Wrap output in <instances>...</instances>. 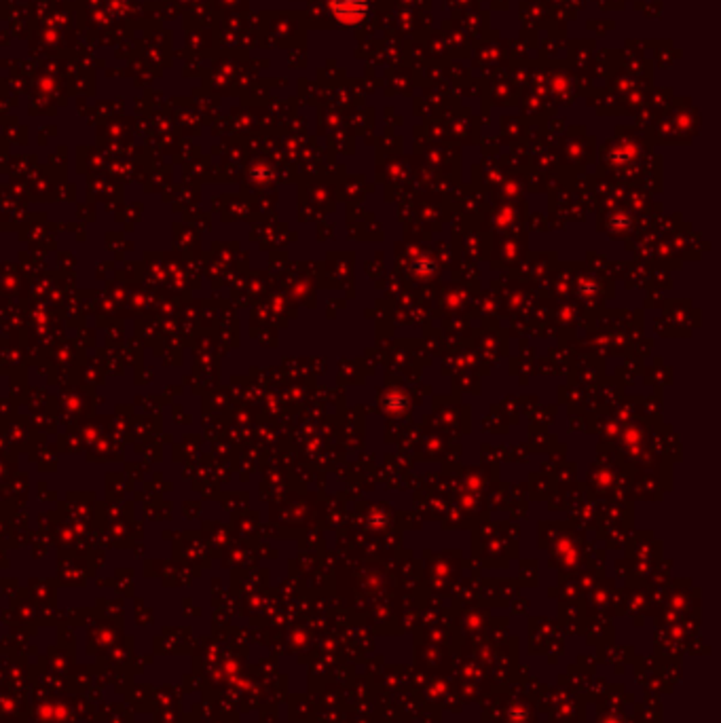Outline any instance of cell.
Segmentation results:
<instances>
[{
    "mask_svg": "<svg viewBox=\"0 0 721 723\" xmlns=\"http://www.w3.org/2000/svg\"><path fill=\"white\" fill-rule=\"evenodd\" d=\"M335 17L345 23H356L366 15V2L364 0H332Z\"/></svg>",
    "mask_w": 721,
    "mask_h": 723,
    "instance_id": "6da1fadb",
    "label": "cell"
}]
</instances>
